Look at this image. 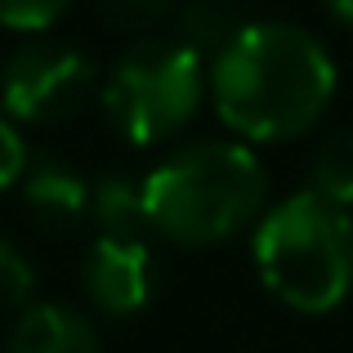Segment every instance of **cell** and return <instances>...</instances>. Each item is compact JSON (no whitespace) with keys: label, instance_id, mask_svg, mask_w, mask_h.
<instances>
[{"label":"cell","instance_id":"6da1fadb","mask_svg":"<svg viewBox=\"0 0 353 353\" xmlns=\"http://www.w3.org/2000/svg\"><path fill=\"white\" fill-rule=\"evenodd\" d=\"M336 94L327 45L295 23H246L210 59L215 112L246 143L300 139Z\"/></svg>","mask_w":353,"mask_h":353},{"label":"cell","instance_id":"7a4b0ae2","mask_svg":"<svg viewBox=\"0 0 353 353\" xmlns=\"http://www.w3.org/2000/svg\"><path fill=\"white\" fill-rule=\"evenodd\" d=\"M268 201V174L246 139L183 143L143 179L148 233L174 246H219L246 233Z\"/></svg>","mask_w":353,"mask_h":353},{"label":"cell","instance_id":"3957f363","mask_svg":"<svg viewBox=\"0 0 353 353\" xmlns=\"http://www.w3.org/2000/svg\"><path fill=\"white\" fill-rule=\"evenodd\" d=\"M250 255L259 282L295 313H331L353 291V219L313 188L255 219Z\"/></svg>","mask_w":353,"mask_h":353},{"label":"cell","instance_id":"277c9868","mask_svg":"<svg viewBox=\"0 0 353 353\" xmlns=\"http://www.w3.org/2000/svg\"><path fill=\"white\" fill-rule=\"evenodd\" d=\"M210 90V68L192 45L179 36H148L130 45L117 59L112 77L103 85L108 117L134 148L170 143L192 117Z\"/></svg>","mask_w":353,"mask_h":353},{"label":"cell","instance_id":"5b68a950","mask_svg":"<svg viewBox=\"0 0 353 353\" xmlns=\"http://www.w3.org/2000/svg\"><path fill=\"white\" fill-rule=\"evenodd\" d=\"M94 63L77 45L36 36L14 50L0 68V108L18 125H59L72 121L94 94Z\"/></svg>","mask_w":353,"mask_h":353},{"label":"cell","instance_id":"8992f818","mask_svg":"<svg viewBox=\"0 0 353 353\" xmlns=\"http://www.w3.org/2000/svg\"><path fill=\"white\" fill-rule=\"evenodd\" d=\"M81 282L99 313L108 318H134L152 300V250L143 237H112L99 233L85 250Z\"/></svg>","mask_w":353,"mask_h":353},{"label":"cell","instance_id":"52a82bcc","mask_svg":"<svg viewBox=\"0 0 353 353\" xmlns=\"http://www.w3.org/2000/svg\"><path fill=\"white\" fill-rule=\"evenodd\" d=\"M18 183H23L27 215L50 233H72V228H81L90 219V188L94 183L81 179L77 165L45 157V161L27 165Z\"/></svg>","mask_w":353,"mask_h":353},{"label":"cell","instance_id":"ba28073f","mask_svg":"<svg viewBox=\"0 0 353 353\" xmlns=\"http://www.w3.org/2000/svg\"><path fill=\"white\" fill-rule=\"evenodd\" d=\"M9 353H103V345L85 313L59 300H32L14 322Z\"/></svg>","mask_w":353,"mask_h":353},{"label":"cell","instance_id":"9c48e42d","mask_svg":"<svg viewBox=\"0 0 353 353\" xmlns=\"http://www.w3.org/2000/svg\"><path fill=\"white\" fill-rule=\"evenodd\" d=\"M90 224L112 237H143L148 233L143 183H130L121 174H103L90 188Z\"/></svg>","mask_w":353,"mask_h":353},{"label":"cell","instance_id":"30bf717a","mask_svg":"<svg viewBox=\"0 0 353 353\" xmlns=\"http://www.w3.org/2000/svg\"><path fill=\"white\" fill-rule=\"evenodd\" d=\"M241 27L246 23H241L233 0H188L179 9V41L192 45L201 59H215Z\"/></svg>","mask_w":353,"mask_h":353},{"label":"cell","instance_id":"8fae6325","mask_svg":"<svg viewBox=\"0 0 353 353\" xmlns=\"http://www.w3.org/2000/svg\"><path fill=\"white\" fill-rule=\"evenodd\" d=\"M309 188L345 210L353 206V130H340L318 148L313 170H309Z\"/></svg>","mask_w":353,"mask_h":353},{"label":"cell","instance_id":"7c38bea8","mask_svg":"<svg viewBox=\"0 0 353 353\" xmlns=\"http://www.w3.org/2000/svg\"><path fill=\"white\" fill-rule=\"evenodd\" d=\"M36 295V268L18 241L0 237V304L5 309H27Z\"/></svg>","mask_w":353,"mask_h":353},{"label":"cell","instance_id":"4fadbf2b","mask_svg":"<svg viewBox=\"0 0 353 353\" xmlns=\"http://www.w3.org/2000/svg\"><path fill=\"white\" fill-rule=\"evenodd\" d=\"M72 9V0H0V27L41 36Z\"/></svg>","mask_w":353,"mask_h":353},{"label":"cell","instance_id":"5bb4252c","mask_svg":"<svg viewBox=\"0 0 353 353\" xmlns=\"http://www.w3.org/2000/svg\"><path fill=\"white\" fill-rule=\"evenodd\" d=\"M99 5H103V14L112 18L117 27H125V32H148V27H157L170 14L174 0H99Z\"/></svg>","mask_w":353,"mask_h":353},{"label":"cell","instance_id":"9a60e30c","mask_svg":"<svg viewBox=\"0 0 353 353\" xmlns=\"http://www.w3.org/2000/svg\"><path fill=\"white\" fill-rule=\"evenodd\" d=\"M27 170V143L18 134V121L0 108V192H9Z\"/></svg>","mask_w":353,"mask_h":353},{"label":"cell","instance_id":"2e32d148","mask_svg":"<svg viewBox=\"0 0 353 353\" xmlns=\"http://www.w3.org/2000/svg\"><path fill=\"white\" fill-rule=\"evenodd\" d=\"M322 5H327L331 14L340 18V23H349V27H353V0H322Z\"/></svg>","mask_w":353,"mask_h":353}]
</instances>
